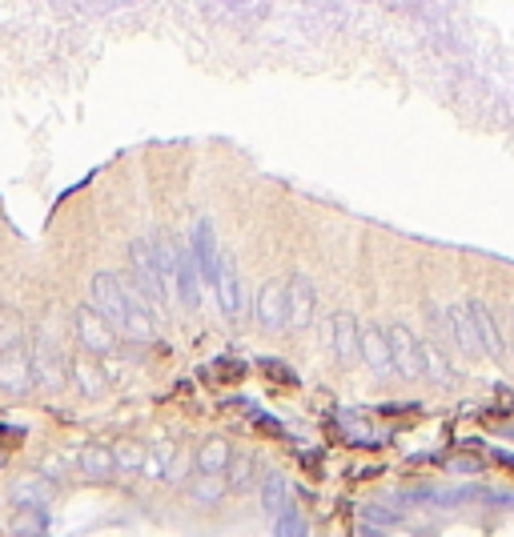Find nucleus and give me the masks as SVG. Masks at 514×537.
I'll use <instances>...</instances> for the list:
<instances>
[{"label":"nucleus","mask_w":514,"mask_h":537,"mask_svg":"<svg viewBox=\"0 0 514 537\" xmlns=\"http://www.w3.org/2000/svg\"><path fill=\"white\" fill-rule=\"evenodd\" d=\"M81 470L89 473V478H97V481H109V478H113V470H117L113 449H105V445H84Z\"/></svg>","instance_id":"obj_18"},{"label":"nucleus","mask_w":514,"mask_h":537,"mask_svg":"<svg viewBox=\"0 0 514 537\" xmlns=\"http://www.w3.org/2000/svg\"><path fill=\"white\" fill-rule=\"evenodd\" d=\"M447 333L454 337V345H458L462 353H483V341H478V329H474V317H470L466 301L447 309Z\"/></svg>","instance_id":"obj_11"},{"label":"nucleus","mask_w":514,"mask_h":537,"mask_svg":"<svg viewBox=\"0 0 514 537\" xmlns=\"http://www.w3.org/2000/svg\"><path fill=\"white\" fill-rule=\"evenodd\" d=\"M37 381V365H32V353L24 349H8L0 353V389L8 393H24V389Z\"/></svg>","instance_id":"obj_6"},{"label":"nucleus","mask_w":514,"mask_h":537,"mask_svg":"<svg viewBox=\"0 0 514 537\" xmlns=\"http://www.w3.org/2000/svg\"><path fill=\"white\" fill-rule=\"evenodd\" d=\"M257 317L265 325H289V293H286V281H270L261 293H257Z\"/></svg>","instance_id":"obj_12"},{"label":"nucleus","mask_w":514,"mask_h":537,"mask_svg":"<svg viewBox=\"0 0 514 537\" xmlns=\"http://www.w3.org/2000/svg\"><path fill=\"white\" fill-rule=\"evenodd\" d=\"M177 293H182V301L190 309L201 305V268H197V257L190 245L177 253Z\"/></svg>","instance_id":"obj_14"},{"label":"nucleus","mask_w":514,"mask_h":537,"mask_svg":"<svg viewBox=\"0 0 514 537\" xmlns=\"http://www.w3.org/2000/svg\"><path fill=\"white\" fill-rule=\"evenodd\" d=\"M217 297H221V313L226 317H242L245 313V285L234 268V257H221V281H217Z\"/></svg>","instance_id":"obj_10"},{"label":"nucleus","mask_w":514,"mask_h":537,"mask_svg":"<svg viewBox=\"0 0 514 537\" xmlns=\"http://www.w3.org/2000/svg\"><path fill=\"white\" fill-rule=\"evenodd\" d=\"M45 478H61V462H49L45 465Z\"/></svg>","instance_id":"obj_30"},{"label":"nucleus","mask_w":514,"mask_h":537,"mask_svg":"<svg viewBox=\"0 0 514 537\" xmlns=\"http://www.w3.org/2000/svg\"><path fill=\"white\" fill-rule=\"evenodd\" d=\"M190 249H193V257H197V268H201V281L217 289V281H221V257H226V253H221L217 233H213V224L205 221V216L193 224V233H190Z\"/></svg>","instance_id":"obj_3"},{"label":"nucleus","mask_w":514,"mask_h":537,"mask_svg":"<svg viewBox=\"0 0 514 537\" xmlns=\"http://www.w3.org/2000/svg\"><path fill=\"white\" fill-rule=\"evenodd\" d=\"M422 357H426V374L439 381V385H454V381H458V374L447 365V357H442L439 345H422Z\"/></svg>","instance_id":"obj_22"},{"label":"nucleus","mask_w":514,"mask_h":537,"mask_svg":"<svg viewBox=\"0 0 514 537\" xmlns=\"http://www.w3.org/2000/svg\"><path fill=\"white\" fill-rule=\"evenodd\" d=\"M0 349H21V317L16 313H0Z\"/></svg>","instance_id":"obj_26"},{"label":"nucleus","mask_w":514,"mask_h":537,"mask_svg":"<svg viewBox=\"0 0 514 537\" xmlns=\"http://www.w3.org/2000/svg\"><path fill=\"white\" fill-rule=\"evenodd\" d=\"M76 333H81L84 349L93 353H109L117 345L113 325H109V317L97 313V305H76Z\"/></svg>","instance_id":"obj_5"},{"label":"nucleus","mask_w":514,"mask_h":537,"mask_svg":"<svg viewBox=\"0 0 514 537\" xmlns=\"http://www.w3.org/2000/svg\"><path fill=\"white\" fill-rule=\"evenodd\" d=\"M386 337H390L394 369H398L402 377H422L426 374V357H422V345H418V337L410 333L406 325H390V329H386Z\"/></svg>","instance_id":"obj_4"},{"label":"nucleus","mask_w":514,"mask_h":537,"mask_svg":"<svg viewBox=\"0 0 514 537\" xmlns=\"http://www.w3.org/2000/svg\"><path fill=\"white\" fill-rule=\"evenodd\" d=\"M250 478H253V457L250 453H237L234 465H229V485H234V489H245Z\"/></svg>","instance_id":"obj_27"},{"label":"nucleus","mask_w":514,"mask_h":537,"mask_svg":"<svg viewBox=\"0 0 514 537\" xmlns=\"http://www.w3.org/2000/svg\"><path fill=\"white\" fill-rule=\"evenodd\" d=\"M49 497H53V485L45 478H24L16 485V506H45Z\"/></svg>","instance_id":"obj_21"},{"label":"nucleus","mask_w":514,"mask_h":537,"mask_svg":"<svg viewBox=\"0 0 514 537\" xmlns=\"http://www.w3.org/2000/svg\"><path fill=\"white\" fill-rule=\"evenodd\" d=\"M213 377L237 381V377H245V365H242V361H234V357H217V361H213Z\"/></svg>","instance_id":"obj_28"},{"label":"nucleus","mask_w":514,"mask_h":537,"mask_svg":"<svg viewBox=\"0 0 514 537\" xmlns=\"http://www.w3.org/2000/svg\"><path fill=\"white\" fill-rule=\"evenodd\" d=\"M190 493L201 506H213V501L221 497V478H209V473H197V478L190 481Z\"/></svg>","instance_id":"obj_24"},{"label":"nucleus","mask_w":514,"mask_h":537,"mask_svg":"<svg viewBox=\"0 0 514 537\" xmlns=\"http://www.w3.org/2000/svg\"><path fill=\"white\" fill-rule=\"evenodd\" d=\"M128 257H133L128 281H133V289L145 297V305H165L169 289H165V281H161L157 261H153V253H149V241H133V245H128Z\"/></svg>","instance_id":"obj_2"},{"label":"nucleus","mask_w":514,"mask_h":537,"mask_svg":"<svg viewBox=\"0 0 514 537\" xmlns=\"http://www.w3.org/2000/svg\"><path fill=\"white\" fill-rule=\"evenodd\" d=\"M273 537H310V525H306L302 509H297L294 501H289V506L273 517Z\"/></svg>","instance_id":"obj_19"},{"label":"nucleus","mask_w":514,"mask_h":537,"mask_svg":"<svg viewBox=\"0 0 514 537\" xmlns=\"http://www.w3.org/2000/svg\"><path fill=\"white\" fill-rule=\"evenodd\" d=\"M261 506L270 509L273 517L289 506V489H286V478L281 473H265V485H261Z\"/></svg>","instance_id":"obj_20"},{"label":"nucleus","mask_w":514,"mask_h":537,"mask_svg":"<svg viewBox=\"0 0 514 537\" xmlns=\"http://www.w3.org/2000/svg\"><path fill=\"white\" fill-rule=\"evenodd\" d=\"M330 333H333V349H338V361L354 365V361L362 357V325L354 321V313H333Z\"/></svg>","instance_id":"obj_8"},{"label":"nucleus","mask_w":514,"mask_h":537,"mask_svg":"<svg viewBox=\"0 0 514 537\" xmlns=\"http://www.w3.org/2000/svg\"><path fill=\"white\" fill-rule=\"evenodd\" d=\"M362 357L378 377L394 374V353H390V337H386V329H378V325L362 329Z\"/></svg>","instance_id":"obj_13"},{"label":"nucleus","mask_w":514,"mask_h":537,"mask_svg":"<svg viewBox=\"0 0 514 537\" xmlns=\"http://www.w3.org/2000/svg\"><path fill=\"white\" fill-rule=\"evenodd\" d=\"M286 293H289V325L294 329H306L314 321V281L306 273H289L286 281Z\"/></svg>","instance_id":"obj_7"},{"label":"nucleus","mask_w":514,"mask_h":537,"mask_svg":"<svg viewBox=\"0 0 514 537\" xmlns=\"http://www.w3.org/2000/svg\"><path fill=\"white\" fill-rule=\"evenodd\" d=\"M13 533H16V537H45V533H49V514H45V506H16V514H13Z\"/></svg>","instance_id":"obj_17"},{"label":"nucleus","mask_w":514,"mask_h":537,"mask_svg":"<svg viewBox=\"0 0 514 537\" xmlns=\"http://www.w3.org/2000/svg\"><path fill=\"white\" fill-rule=\"evenodd\" d=\"M234 465V449H229L226 437H209L197 449V473H209V478H221V473Z\"/></svg>","instance_id":"obj_15"},{"label":"nucleus","mask_w":514,"mask_h":537,"mask_svg":"<svg viewBox=\"0 0 514 537\" xmlns=\"http://www.w3.org/2000/svg\"><path fill=\"white\" fill-rule=\"evenodd\" d=\"M32 365H37V377L45 381V385H61V365H65V353L61 345H57L53 333H40L37 345H32Z\"/></svg>","instance_id":"obj_9"},{"label":"nucleus","mask_w":514,"mask_h":537,"mask_svg":"<svg viewBox=\"0 0 514 537\" xmlns=\"http://www.w3.org/2000/svg\"><path fill=\"white\" fill-rule=\"evenodd\" d=\"M470 305V317H474V329H478V341H483V353H494L502 357V333L494 325V313L483 305V301H466Z\"/></svg>","instance_id":"obj_16"},{"label":"nucleus","mask_w":514,"mask_h":537,"mask_svg":"<svg viewBox=\"0 0 514 537\" xmlns=\"http://www.w3.org/2000/svg\"><path fill=\"white\" fill-rule=\"evenodd\" d=\"M257 365H261L273 381H281V385H297V374H294V369H286V361H273L270 357V361H257Z\"/></svg>","instance_id":"obj_29"},{"label":"nucleus","mask_w":514,"mask_h":537,"mask_svg":"<svg viewBox=\"0 0 514 537\" xmlns=\"http://www.w3.org/2000/svg\"><path fill=\"white\" fill-rule=\"evenodd\" d=\"M73 374H76V381H81V389H84L89 397H97L101 389H105V377L97 374V365H93V361L76 357V361H73Z\"/></svg>","instance_id":"obj_23"},{"label":"nucleus","mask_w":514,"mask_h":537,"mask_svg":"<svg viewBox=\"0 0 514 537\" xmlns=\"http://www.w3.org/2000/svg\"><path fill=\"white\" fill-rule=\"evenodd\" d=\"M93 301H97V313L109 317L113 329H125L133 341H149L157 333L149 309H145V297L133 289V281H117L113 273H97L93 277Z\"/></svg>","instance_id":"obj_1"},{"label":"nucleus","mask_w":514,"mask_h":537,"mask_svg":"<svg viewBox=\"0 0 514 537\" xmlns=\"http://www.w3.org/2000/svg\"><path fill=\"white\" fill-rule=\"evenodd\" d=\"M113 457H117V470H128V473H137V470L145 465V449L137 445V441H125V445H117Z\"/></svg>","instance_id":"obj_25"}]
</instances>
